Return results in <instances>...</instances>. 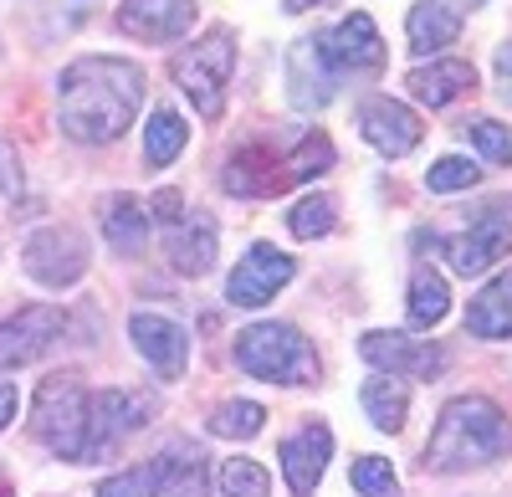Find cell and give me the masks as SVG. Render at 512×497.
<instances>
[{"label":"cell","instance_id":"obj_14","mask_svg":"<svg viewBox=\"0 0 512 497\" xmlns=\"http://www.w3.org/2000/svg\"><path fill=\"white\" fill-rule=\"evenodd\" d=\"M128 339H134V349L144 354V364L154 369L159 380H180L185 375V364H190V334H185L175 318L139 308L134 318H128Z\"/></svg>","mask_w":512,"mask_h":497},{"label":"cell","instance_id":"obj_24","mask_svg":"<svg viewBox=\"0 0 512 497\" xmlns=\"http://www.w3.org/2000/svg\"><path fill=\"white\" fill-rule=\"evenodd\" d=\"M466 334L477 339H512V267L497 272L466 308Z\"/></svg>","mask_w":512,"mask_h":497},{"label":"cell","instance_id":"obj_37","mask_svg":"<svg viewBox=\"0 0 512 497\" xmlns=\"http://www.w3.org/2000/svg\"><path fill=\"white\" fill-rule=\"evenodd\" d=\"M497 93L512 103V41H507V47L497 52Z\"/></svg>","mask_w":512,"mask_h":497},{"label":"cell","instance_id":"obj_36","mask_svg":"<svg viewBox=\"0 0 512 497\" xmlns=\"http://www.w3.org/2000/svg\"><path fill=\"white\" fill-rule=\"evenodd\" d=\"M149 216H159V221L169 226V221H180V216H185V200H180L175 190H159V195L149 200Z\"/></svg>","mask_w":512,"mask_h":497},{"label":"cell","instance_id":"obj_12","mask_svg":"<svg viewBox=\"0 0 512 497\" xmlns=\"http://www.w3.org/2000/svg\"><path fill=\"white\" fill-rule=\"evenodd\" d=\"M292 282V257L277 252V246L256 241L251 252L236 262V272L226 277V303L236 308H262L267 298H277L282 287Z\"/></svg>","mask_w":512,"mask_h":497},{"label":"cell","instance_id":"obj_15","mask_svg":"<svg viewBox=\"0 0 512 497\" xmlns=\"http://www.w3.org/2000/svg\"><path fill=\"white\" fill-rule=\"evenodd\" d=\"M164 257L175 272L185 277H205L221 257V231H216V216L205 211H185L180 221L164 226Z\"/></svg>","mask_w":512,"mask_h":497},{"label":"cell","instance_id":"obj_28","mask_svg":"<svg viewBox=\"0 0 512 497\" xmlns=\"http://www.w3.org/2000/svg\"><path fill=\"white\" fill-rule=\"evenodd\" d=\"M333 226H338V200L323 195V190L303 195V200L292 205V216H287V231L303 236V241H318V236H328Z\"/></svg>","mask_w":512,"mask_h":497},{"label":"cell","instance_id":"obj_1","mask_svg":"<svg viewBox=\"0 0 512 497\" xmlns=\"http://www.w3.org/2000/svg\"><path fill=\"white\" fill-rule=\"evenodd\" d=\"M144 108V67L123 57H77L57 82V123L72 144H108L128 134Z\"/></svg>","mask_w":512,"mask_h":497},{"label":"cell","instance_id":"obj_25","mask_svg":"<svg viewBox=\"0 0 512 497\" xmlns=\"http://www.w3.org/2000/svg\"><path fill=\"white\" fill-rule=\"evenodd\" d=\"M446 313H451V287H446V277L431 272V267H415V277H410V303H405L410 328H436Z\"/></svg>","mask_w":512,"mask_h":497},{"label":"cell","instance_id":"obj_8","mask_svg":"<svg viewBox=\"0 0 512 497\" xmlns=\"http://www.w3.org/2000/svg\"><path fill=\"white\" fill-rule=\"evenodd\" d=\"M88 262H93V252H88V236H82L77 226H41V231L21 246L26 277L41 282V287H52V293L82 282Z\"/></svg>","mask_w":512,"mask_h":497},{"label":"cell","instance_id":"obj_27","mask_svg":"<svg viewBox=\"0 0 512 497\" xmlns=\"http://www.w3.org/2000/svg\"><path fill=\"white\" fill-rule=\"evenodd\" d=\"M185 118L175 108H154L149 113V129H144V164L149 170H164V164H175L185 154Z\"/></svg>","mask_w":512,"mask_h":497},{"label":"cell","instance_id":"obj_11","mask_svg":"<svg viewBox=\"0 0 512 497\" xmlns=\"http://www.w3.org/2000/svg\"><path fill=\"white\" fill-rule=\"evenodd\" d=\"M67 328V313L62 308H47V303H31L11 318H0V369H21L31 359H41Z\"/></svg>","mask_w":512,"mask_h":497},{"label":"cell","instance_id":"obj_16","mask_svg":"<svg viewBox=\"0 0 512 497\" xmlns=\"http://www.w3.org/2000/svg\"><path fill=\"white\" fill-rule=\"evenodd\" d=\"M359 134L379 149V154H390V159H405L415 144H420V118L400 103V98H369L359 108Z\"/></svg>","mask_w":512,"mask_h":497},{"label":"cell","instance_id":"obj_13","mask_svg":"<svg viewBox=\"0 0 512 497\" xmlns=\"http://www.w3.org/2000/svg\"><path fill=\"white\" fill-rule=\"evenodd\" d=\"M359 354L374 369H390L395 380H436L446 369V349L425 344V339H405V334H384V328L359 339Z\"/></svg>","mask_w":512,"mask_h":497},{"label":"cell","instance_id":"obj_32","mask_svg":"<svg viewBox=\"0 0 512 497\" xmlns=\"http://www.w3.org/2000/svg\"><path fill=\"white\" fill-rule=\"evenodd\" d=\"M482 180V170L472 159H461V154H446V159H436L431 164V175H425V185H431L436 195H456V190H472Z\"/></svg>","mask_w":512,"mask_h":497},{"label":"cell","instance_id":"obj_38","mask_svg":"<svg viewBox=\"0 0 512 497\" xmlns=\"http://www.w3.org/2000/svg\"><path fill=\"white\" fill-rule=\"evenodd\" d=\"M11 421H16V385L0 380V431H6Z\"/></svg>","mask_w":512,"mask_h":497},{"label":"cell","instance_id":"obj_3","mask_svg":"<svg viewBox=\"0 0 512 497\" xmlns=\"http://www.w3.org/2000/svg\"><path fill=\"white\" fill-rule=\"evenodd\" d=\"M512 451V421L487 395H456L446 400L441 421L425 441V472H472Z\"/></svg>","mask_w":512,"mask_h":497},{"label":"cell","instance_id":"obj_22","mask_svg":"<svg viewBox=\"0 0 512 497\" xmlns=\"http://www.w3.org/2000/svg\"><path fill=\"white\" fill-rule=\"evenodd\" d=\"M98 221H103V241L113 246V252H123V257L144 252V241H149V205L139 195H128V190L108 195L98 205Z\"/></svg>","mask_w":512,"mask_h":497},{"label":"cell","instance_id":"obj_30","mask_svg":"<svg viewBox=\"0 0 512 497\" xmlns=\"http://www.w3.org/2000/svg\"><path fill=\"white\" fill-rule=\"evenodd\" d=\"M221 492L226 497H272V477L262 462L231 457V462H221Z\"/></svg>","mask_w":512,"mask_h":497},{"label":"cell","instance_id":"obj_2","mask_svg":"<svg viewBox=\"0 0 512 497\" xmlns=\"http://www.w3.org/2000/svg\"><path fill=\"white\" fill-rule=\"evenodd\" d=\"M333 164V144L308 129V134H262L241 144L231 159H226V190L241 195V200H272L292 185H308L313 175H323Z\"/></svg>","mask_w":512,"mask_h":497},{"label":"cell","instance_id":"obj_17","mask_svg":"<svg viewBox=\"0 0 512 497\" xmlns=\"http://www.w3.org/2000/svg\"><path fill=\"white\" fill-rule=\"evenodd\" d=\"M328 457H333V431L323 421H308L303 431H292L282 441V472H287L292 497H313L318 492Z\"/></svg>","mask_w":512,"mask_h":497},{"label":"cell","instance_id":"obj_34","mask_svg":"<svg viewBox=\"0 0 512 497\" xmlns=\"http://www.w3.org/2000/svg\"><path fill=\"white\" fill-rule=\"evenodd\" d=\"M98 497H159V467L144 462V467H128L118 477H108L98 487Z\"/></svg>","mask_w":512,"mask_h":497},{"label":"cell","instance_id":"obj_10","mask_svg":"<svg viewBox=\"0 0 512 497\" xmlns=\"http://www.w3.org/2000/svg\"><path fill=\"white\" fill-rule=\"evenodd\" d=\"M441 252H446V262H451L456 277H482L487 267H497L512 252V221L497 211V205H487V211L466 231H456V236L441 241Z\"/></svg>","mask_w":512,"mask_h":497},{"label":"cell","instance_id":"obj_20","mask_svg":"<svg viewBox=\"0 0 512 497\" xmlns=\"http://www.w3.org/2000/svg\"><path fill=\"white\" fill-rule=\"evenodd\" d=\"M405 88H410L425 108H446V103H456L461 93L477 88V67L466 62V57H436L431 67H415V72L405 77Z\"/></svg>","mask_w":512,"mask_h":497},{"label":"cell","instance_id":"obj_9","mask_svg":"<svg viewBox=\"0 0 512 497\" xmlns=\"http://www.w3.org/2000/svg\"><path fill=\"white\" fill-rule=\"evenodd\" d=\"M313 52H318V62L333 72V77H354V72H374V67H384V41H379V26L364 16V11H354L349 21H338V26H328V31H318L313 36Z\"/></svg>","mask_w":512,"mask_h":497},{"label":"cell","instance_id":"obj_5","mask_svg":"<svg viewBox=\"0 0 512 497\" xmlns=\"http://www.w3.org/2000/svg\"><path fill=\"white\" fill-rule=\"evenodd\" d=\"M231 67H236V31L231 26H210L200 31L185 52H175L169 62V77L185 88V98L195 103L200 118L216 123L226 113V82H231Z\"/></svg>","mask_w":512,"mask_h":497},{"label":"cell","instance_id":"obj_7","mask_svg":"<svg viewBox=\"0 0 512 497\" xmlns=\"http://www.w3.org/2000/svg\"><path fill=\"white\" fill-rule=\"evenodd\" d=\"M154 421V395L144 390H103L88 395V436H82V462H98L118 441L144 431Z\"/></svg>","mask_w":512,"mask_h":497},{"label":"cell","instance_id":"obj_29","mask_svg":"<svg viewBox=\"0 0 512 497\" xmlns=\"http://www.w3.org/2000/svg\"><path fill=\"white\" fill-rule=\"evenodd\" d=\"M262 421H267V410L251 405V400H226V405L210 410V431L231 436V441H251L256 431H262Z\"/></svg>","mask_w":512,"mask_h":497},{"label":"cell","instance_id":"obj_39","mask_svg":"<svg viewBox=\"0 0 512 497\" xmlns=\"http://www.w3.org/2000/svg\"><path fill=\"white\" fill-rule=\"evenodd\" d=\"M318 6H338V0H282V11H318Z\"/></svg>","mask_w":512,"mask_h":497},{"label":"cell","instance_id":"obj_4","mask_svg":"<svg viewBox=\"0 0 512 497\" xmlns=\"http://www.w3.org/2000/svg\"><path fill=\"white\" fill-rule=\"evenodd\" d=\"M236 364L272 385H318V354L292 323H251L236 334Z\"/></svg>","mask_w":512,"mask_h":497},{"label":"cell","instance_id":"obj_21","mask_svg":"<svg viewBox=\"0 0 512 497\" xmlns=\"http://www.w3.org/2000/svg\"><path fill=\"white\" fill-rule=\"evenodd\" d=\"M159 492L164 497H205L210 492V462L195 441H169L159 457Z\"/></svg>","mask_w":512,"mask_h":497},{"label":"cell","instance_id":"obj_31","mask_svg":"<svg viewBox=\"0 0 512 497\" xmlns=\"http://www.w3.org/2000/svg\"><path fill=\"white\" fill-rule=\"evenodd\" d=\"M461 134H466V144H472L477 154H487L492 164H512V129H507V123H497V118H472Z\"/></svg>","mask_w":512,"mask_h":497},{"label":"cell","instance_id":"obj_26","mask_svg":"<svg viewBox=\"0 0 512 497\" xmlns=\"http://www.w3.org/2000/svg\"><path fill=\"white\" fill-rule=\"evenodd\" d=\"M364 416L379 426V431H400L405 426V416H410V390H405V380H395V375H379V380H369L364 385Z\"/></svg>","mask_w":512,"mask_h":497},{"label":"cell","instance_id":"obj_6","mask_svg":"<svg viewBox=\"0 0 512 497\" xmlns=\"http://www.w3.org/2000/svg\"><path fill=\"white\" fill-rule=\"evenodd\" d=\"M31 436L62 462H82V436H88V390L72 369L47 375L31 400Z\"/></svg>","mask_w":512,"mask_h":497},{"label":"cell","instance_id":"obj_35","mask_svg":"<svg viewBox=\"0 0 512 497\" xmlns=\"http://www.w3.org/2000/svg\"><path fill=\"white\" fill-rule=\"evenodd\" d=\"M21 185H26V175H21V154H16L11 139H0V200L21 195Z\"/></svg>","mask_w":512,"mask_h":497},{"label":"cell","instance_id":"obj_18","mask_svg":"<svg viewBox=\"0 0 512 497\" xmlns=\"http://www.w3.org/2000/svg\"><path fill=\"white\" fill-rule=\"evenodd\" d=\"M118 26L134 41H180L195 26V0H123Z\"/></svg>","mask_w":512,"mask_h":497},{"label":"cell","instance_id":"obj_19","mask_svg":"<svg viewBox=\"0 0 512 497\" xmlns=\"http://www.w3.org/2000/svg\"><path fill=\"white\" fill-rule=\"evenodd\" d=\"M466 26V11L461 0H415L410 16H405V36H410V52L431 57L441 47H451V41L461 36Z\"/></svg>","mask_w":512,"mask_h":497},{"label":"cell","instance_id":"obj_33","mask_svg":"<svg viewBox=\"0 0 512 497\" xmlns=\"http://www.w3.org/2000/svg\"><path fill=\"white\" fill-rule=\"evenodd\" d=\"M349 482H354L359 497H400V482H395V472H390L384 457H359L349 467Z\"/></svg>","mask_w":512,"mask_h":497},{"label":"cell","instance_id":"obj_23","mask_svg":"<svg viewBox=\"0 0 512 497\" xmlns=\"http://www.w3.org/2000/svg\"><path fill=\"white\" fill-rule=\"evenodd\" d=\"M333 72L318 62L313 52V41H297V47L287 52V93H292V108H303V113H318L333 103Z\"/></svg>","mask_w":512,"mask_h":497}]
</instances>
